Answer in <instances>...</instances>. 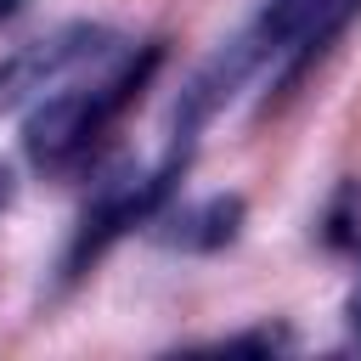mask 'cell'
Listing matches in <instances>:
<instances>
[{
    "instance_id": "cell-3",
    "label": "cell",
    "mask_w": 361,
    "mask_h": 361,
    "mask_svg": "<svg viewBox=\"0 0 361 361\" xmlns=\"http://www.w3.org/2000/svg\"><path fill=\"white\" fill-rule=\"evenodd\" d=\"M107 45H113L107 28H96V23H68V28H56L51 39H34V45H23V51H11V56L0 62V113L34 102V96H45V90H56V85L73 79L90 56H107Z\"/></svg>"
},
{
    "instance_id": "cell-1",
    "label": "cell",
    "mask_w": 361,
    "mask_h": 361,
    "mask_svg": "<svg viewBox=\"0 0 361 361\" xmlns=\"http://www.w3.org/2000/svg\"><path fill=\"white\" fill-rule=\"evenodd\" d=\"M164 68V45L147 39L141 51H130L118 68H107L90 85H56L39 96V107L23 124V152L34 169L45 175H68L79 164H90V152L107 141V130L141 102V90L152 85V73Z\"/></svg>"
},
{
    "instance_id": "cell-6",
    "label": "cell",
    "mask_w": 361,
    "mask_h": 361,
    "mask_svg": "<svg viewBox=\"0 0 361 361\" xmlns=\"http://www.w3.org/2000/svg\"><path fill=\"white\" fill-rule=\"evenodd\" d=\"M322 237H327V248H338V254H361V186H355V180H344V186L333 192V203H327V214H322Z\"/></svg>"
},
{
    "instance_id": "cell-9",
    "label": "cell",
    "mask_w": 361,
    "mask_h": 361,
    "mask_svg": "<svg viewBox=\"0 0 361 361\" xmlns=\"http://www.w3.org/2000/svg\"><path fill=\"white\" fill-rule=\"evenodd\" d=\"M350 327H355V338H361V288H355V299H350Z\"/></svg>"
},
{
    "instance_id": "cell-7",
    "label": "cell",
    "mask_w": 361,
    "mask_h": 361,
    "mask_svg": "<svg viewBox=\"0 0 361 361\" xmlns=\"http://www.w3.org/2000/svg\"><path fill=\"white\" fill-rule=\"evenodd\" d=\"M282 344H288V333H282V327H254V333L226 338V350H282Z\"/></svg>"
},
{
    "instance_id": "cell-8",
    "label": "cell",
    "mask_w": 361,
    "mask_h": 361,
    "mask_svg": "<svg viewBox=\"0 0 361 361\" xmlns=\"http://www.w3.org/2000/svg\"><path fill=\"white\" fill-rule=\"evenodd\" d=\"M11 197H17V175L11 164H0V209H11Z\"/></svg>"
},
{
    "instance_id": "cell-2",
    "label": "cell",
    "mask_w": 361,
    "mask_h": 361,
    "mask_svg": "<svg viewBox=\"0 0 361 361\" xmlns=\"http://www.w3.org/2000/svg\"><path fill=\"white\" fill-rule=\"evenodd\" d=\"M186 164H192V152H169L152 175H135V169H118V175H102V186L90 192V203L79 209V220H73V237H68V248H62V288H73V282H85L90 276V265L124 237V231H135V226H147L164 203H169V192H175V180L186 175Z\"/></svg>"
},
{
    "instance_id": "cell-10",
    "label": "cell",
    "mask_w": 361,
    "mask_h": 361,
    "mask_svg": "<svg viewBox=\"0 0 361 361\" xmlns=\"http://www.w3.org/2000/svg\"><path fill=\"white\" fill-rule=\"evenodd\" d=\"M23 6H28V0H0V23H6V17H17Z\"/></svg>"
},
{
    "instance_id": "cell-5",
    "label": "cell",
    "mask_w": 361,
    "mask_h": 361,
    "mask_svg": "<svg viewBox=\"0 0 361 361\" xmlns=\"http://www.w3.org/2000/svg\"><path fill=\"white\" fill-rule=\"evenodd\" d=\"M361 17V0H316L310 11H305V28L293 34V45L282 51V62H276V102L282 96H293L322 62H327V51L344 39V28Z\"/></svg>"
},
{
    "instance_id": "cell-4",
    "label": "cell",
    "mask_w": 361,
    "mask_h": 361,
    "mask_svg": "<svg viewBox=\"0 0 361 361\" xmlns=\"http://www.w3.org/2000/svg\"><path fill=\"white\" fill-rule=\"evenodd\" d=\"M243 214L248 203L237 192H209V197H192V203H175V209H158L147 226L164 248H180V254H220L237 243L243 231Z\"/></svg>"
}]
</instances>
